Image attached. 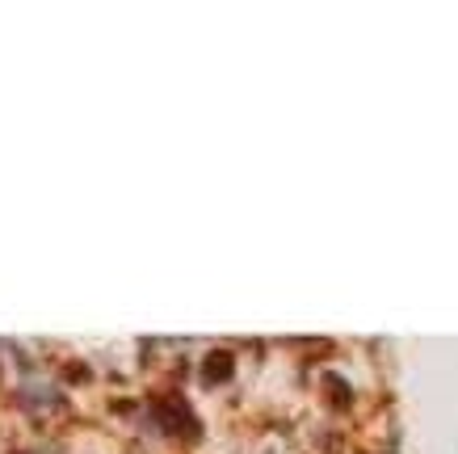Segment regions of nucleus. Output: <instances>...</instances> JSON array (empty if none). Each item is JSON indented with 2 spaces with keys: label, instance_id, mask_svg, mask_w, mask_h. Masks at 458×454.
<instances>
[{
  "label": "nucleus",
  "instance_id": "1",
  "mask_svg": "<svg viewBox=\"0 0 458 454\" xmlns=\"http://www.w3.org/2000/svg\"><path fill=\"white\" fill-rule=\"evenodd\" d=\"M202 375H207V379H227L231 375V358H227V353H211V362L202 366Z\"/></svg>",
  "mask_w": 458,
  "mask_h": 454
}]
</instances>
